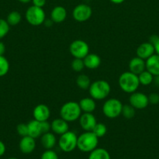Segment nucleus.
<instances>
[{
  "mask_svg": "<svg viewBox=\"0 0 159 159\" xmlns=\"http://www.w3.org/2000/svg\"><path fill=\"white\" fill-rule=\"evenodd\" d=\"M146 70L154 76L159 75V55L157 54L152 56L145 61Z\"/></svg>",
  "mask_w": 159,
  "mask_h": 159,
  "instance_id": "nucleus-17",
  "label": "nucleus"
},
{
  "mask_svg": "<svg viewBox=\"0 0 159 159\" xmlns=\"http://www.w3.org/2000/svg\"><path fill=\"white\" fill-rule=\"evenodd\" d=\"M118 85L124 93H131L137 90L140 85L138 75L131 71H125L118 78Z\"/></svg>",
  "mask_w": 159,
  "mask_h": 159,
  "instance_id": "nucleus-1",
  "label": "nucleus"
},
{
  "mask_svg": "<svg viewBox=\"0 0 159 159\" xmlns=\"http://www.w3.org/2000/svg\"><path fill=\"white\" fill-rule=\"evenodd\" d=\"M41 127H42V131H43V134L47 133V132H49L50 130H51V124H50L49 122H48V120L42 121Z\"/></svg>",
  "mask_w": 159,
  "mask_h": 159,
  "instance_id": "nucleus-35",
  "label": "nucleus"
},
{
  "mask_svg": "<svg viewBox=\"0 0 159 159\" xmlns=\"http://www.w3.org/2000/svg\"><path fill=\"white\" fill-rule=\"evenodd\" d=\"M56 138L53 132H47L41 136V144L46 150L52 149L55 146Z\"/></svg>",
  "mask_w": 159,
  "mask_h": 159,
  "instance_id": "nucleus-20",
  "label": "nucleus"
},
{
  "mask_svg": "<svg viewBox=\"0 0 159 159\" xmlns=\"http://www.w3.org/2000/svg\"><path fill=\"white\" fill-rule=\"evenodd\" d=\"M33 6H37V7L43 8L46 4V0H32Z\"/></svg>",
  "mask_w": 159,
  "mask_h": 159,
  "instance_id": "nucleus-36",
  "label": "nucleus"
},
{
  "mask_svg": "<svg viewBox=\"0 0 159 159\" xmlns=\"http://www.w3.org/2000/svg\"><path fill=\"white\" fill-rule=\"evenodd\" d=\"M98 138L92 131H85L77 138V148L82 152H91L98 148Z\"/></svg>",
  "mask_w": 159,
  "mask_h": 159,
  "instance_id": "nucleus-4",
  "label": "nucleus"
},
{
  "mask_svg": "<svg viewBox=\"0 0 159 159\" xmlns=\"http://www.w3.org/2000/svg\"><path fill=\"white\" fill-rule=\"evenodd\" d=\"M9 70V61L3 55H0V77L5 76Z\"/></svg>",
  "mask_w": 159,
  "mask_h": 159,
  "instance_id": "nucleus-29",
  "label": "nucleus"
},
{
  "mask_svg": "<svg viewBox=\"0 0 159 159\" xmlns=\"http://www.w3.org/2000/svg\"><path fill=\"white\" fill-rule=\"evenodd\" d=\"M21 14L17 11H12L9 12L6 18V21L9 23V26H17L21 21Z\"/></svg>",
  "mask_w": 159,
  "mask_h": 159,
  "instance_id": "nucleus-26",
  "label": "nucleus"
},
{
  "mask_svg": "<svg viewBox=\"0 0 159 159\" xmlns=\"http://www.w3.org/2000/svg\"><path fill=\"white\" fill-rule=\"evenodd\" d=\"M80 107L84 113H93L96 109V103L93 98H83L79 102Z\"/></svg>",
  "mask_w": 159,
  "mask_h": 159,
  "instance_id": "nucleus-22",
  "label": "nucleus"
},
{
  "mask_svg": "<svg viewBox=\"0 0 159 159\" xmlns=\"http://www.w3.org/2000/svg\"><path fill=\"white\" fill-rule=\"evenodd\" d=\"M129 104L132 106L136 110H143L146 108L149 104L148 96L144 93L137 91L131 93L129 98Z\"/></svg>",
  "mask_w": 159,
  "mask_h": 159,
  "instance_id": "nucleus-10",
  "label": "nucleus"
},
{
  "mask_svg": "<svg viewBox=\"0 0 159 159\" xmlns=\"http://www.w3.org/2000/svg\"><path fill=\"white\" fill-rule=\"evenodd\" d=\"M18 2H20V3H23V4H26V3H29L30 2H31L32 0H17Z\"/></svg>",
  "mask_w": 159,
  "mask_h": 159,
  "instance_id": "nucleus-44",
  "label": "nucleus"
},
{
  "mask_svg": "<svg viewBox=\"0 0 159 159\" xmlns=\"http://www.w3.org/2000/svg\"><path fill=\"white\" fill-rule=\"evenodd\" d=\"M9 24L6 20L0 19V40L4 38L9 31Z\"/></svg>",
  "mask_w": 159,
  "mask_h": 159,
  "instance_id": "nucleus-30",
  "label": "nucleus"
},
{
  "mask_svg": "<svg viewBox=\"0 0 159 159\" xmlns=\"http://www.w3.org/2000/svg\"><path fill=\"white\" fill-rule=\"evenodd\" d=\"M148 100H149V103L152 105L159 103V95L157 93H151L148 96Z\"/></svg>",
  "mask_w": 159,
  "mask_h": 159,
  "instance_id": "nucleus-34",
  "label": "nucleus"
},
{
  "mask_svg": "<svg viewBox=\"0 0 159 159\" xmlns=\"http://www.w3.org/2000/svg\"><path fill=\"white\" fill-rule=\"evenodd\" d=\"M90 97L94 100H103L109 96L111 86L104 80H97L90 84L88 89Z\"/></svg>",
  "mask_w": 159,
  "mask_h": 159,
  "instance_id": "nucleus-3",
  "label": "nucleus"
},
{
  "mask_svg": "<svg viewBox=\"0 0 159 159\" xmlns=\"http://www.w3.org/2000/svg\"><path fill=\"white\" fill-rule=\"evenodd\" d=\"M154 50H155V53L159 55V39L157 40V41L154 43Z\"/></svg>",
  "mask_w": 159,
  "mask_h": 159,
  "instance_id": "nucleus-40",
  "label": "nucleus"
},
{
  "mask_svg": "<svg viewBox=\"0 0 159 159\" xmlns=\"http://www.w3.org/2000/svg\"><path fill=\"white\" fill-rule=\"evenodd\" d=\"M6 152V145L2 141H0V157L2 156Z\"/></svg>",
  "mask_w": 159,
  "mask_h": 159,
  "instance_id": "nucleus-37",
  "label": "nucleus"
},
{
  "mask_svg": "<svg viewBox=\"0 0 159 159\" xmlns=\"http://www.w3.org/2000/svg\"><path fill=\"white\" fill-rule=\"evenodd\" d=\"M109 1L114 4H121V3L124 2L125 0H109Z\"/></svg>",
  "mask_w": 159,
  "mask_h": 159,
  "instance_id": "nucleus-41",
  "label": "nucleus"
},
{
  "mask_svg": "<svg viewBox=\"0 0 159 159\" xmlns=\"http://www.w3.org/2000/svg\"><path fill=\"white\" fill-rule=\"evenodd\" d=\"M129 71L132 72L138 75L139 74L146 70V64L145 60L140 58L139 57H135L129 61Z\"/></svg>",
  "mask_w": 159,
  "mask_h": 159,
  "instance_id": "nucleus-16",
  "label": "nucleus"
},
{
  "mask_svg": "<svg viewBox=\"0 0 159 159\" xmlns=\"http://www.w3.org/2000/svg\"><path fill=\"white\" fill-rule=\"evenodd\" d=\"M41 159H59L58 155L55 152L50 149V150H46L42 153Z\"/></svg>",
  "mask_w": 159,
  "mask_h": 159,
  "instance_id": "nucleus-33",
  "label": "nucleus"
},
{
  "mask_svg": "<svg viewBox=\"0 0 159 159\" xmlns=\"http://www.w3.org/2000/svg\"><path fill=\"white\" fill-rule=\"evenodd\" d=\"M25 17L28 23L34 26H41L45 20V12L43 8L31 6L26 9Z\"/></svg>",
  "mask_w": 159,
  "mask_h": 159,
  "instance_id": "nucleus-7",
  "label": "nucleus"
},
{
  "mask_svg": "<svg viewBox=\"0 0 159 159\" xmlns=\"http://www.w3.org/2000/svg\"><path fill=\"white\" fill-rule=\"evenodd\" d=\"M136 114V109L130 104H126L123 106L121 115L126 119H132L134 117Z\"/></svg>",
  "mask_w": 159,
  "mask_h": 159,
  "instance_id": "nucleus-27",
  "label": "nucleus"
},
{
  "mask_svg": "<svg viewBox=\"0 0 159 159\" xmlns=\"http://www.w3.org/2000/svg\"><path fill=\"white\" fill-rule=\"evenodd\" d=\"M44 23H45V26H51V25H52L53 21L51 20H45V22H44Z\"/></svg>",
  "mask_w": 159,
  "mask_h": 159,
  "instance_id": "nucleus-42",
  "label": "nucleus"
},
{
  "mask_svg": "<svg viewBox=\"0 0 159 159\" xmlns=\"http://www.w3.org/2000/svg\"><path fill=\"white\" fill-rule=\"evenodd\" d=\"M154 83L156 84V85H158V86H159V75L154 76Z\"/></svg>",
  "mask_w": 159,
  "mask_h": 159,
  "instance_id": "nucleus-43",
  "label": "nucleus"
},
{
  "mask_svg": "<svg viewBox=\"0 0 159 159\" xmlns=\"http://www.w3.org/2000/svg\"><path fill=\"white\" fill-rule=\"evenodd\" d=\"M88 159H111L108 152L104 148H97L90 152Z\"/></svg>",
  "mask_w": 159,
  "mask_h": 159,
  "instance_id": "nucleus-23",
  "label": "nucleus"
},
{
  "mask_svg": "<svg viewBox=\"0 0 159 159\" xmlns=\"http://www.w3.org/2000/svg\"><path fill=\"white\" fill-rule=\"evenodd\" d=\"M76 82V85H77L80 89L84 90L88 89L90 84H91L90 78H89L87 75H84V74H81L77 76Z\"/></svg>",
  "mask_w": 159,
  "mask_h": 159,
  "instance_id": "nucleus-25",
  "label": "nucleus"
},
{
  "mask_svg": "<svg viewBox=\"0 0 159 159\" xmlns=\"http://www.w3.org/2000/svg\"><path fill=\"white\" fill-rule=\"evenodd\" d=\"M8 159H18V158H8Z\"/></svg>",
  "mask_w": 159,
  "mask_h": 159,
  "instance_id": "nucleus-45",
  "label": "nucleus"
},
{
  "mask_svg": "<svg viewBox=\"0 0 159 159\" xmlns=\"http://www.w3.org/2000/svg\"><path fill=\"white\" fill-rule=\"evenodd\" d=\"M6 52V46L2 42L0 41V55H3Z\"/></svg>",
  "mask_w": 159,
  "mask_h": 159,
  "instance_id": "nucleus-39",
  "label": "nucleus"
},
{
  "mask_svg": "<svg viewBox=\"0 0 159 159\" xmlns=\"http://www.w3.org/2000/svg\"><path fill=\"white\" fill-rule=\"evenodd\" d=\"M84 63L85 68L88 69H96L101 65V57L96 54L89 53L84 59Z\"/></svg>",
  "mask_w": 159,
  "mask_h": 159,
  "instance_id": "nucleus-21",
  "label": "nucleus"
},
{
  "mask_svg": "<svg viewBox=\"0 0 159 159\" xmlns=\"http://www.w3.org/2000/svg\"><path fill=\"white\" fill-rule=\"evenodd\" d=\"M154 53H155L154 46L150 42H145V43L140 44L138 48H137V51H136L137 57H140L145 61L149 58L153 54H154Z\"/></svg>",
  "mask_w": 159,
  "mask_h": 159,
  "instance_id": "nucleus-13",
  "label": "nucleus"
},
{
  "mask_svg": "<svg viewBox=\"0 0 159 159\" xmlns=\"http://www.w3.org/2000/svg\"><path fill=\"white\" fill-rule=\"evenodd\" d=\"M67 16V11L63 6H58L52 9L51 12V20L53 23H60L65 20Z\"/></svg>",
  "mask_w": 159,
  "mask_h": 159,
  "instance_id": "nucleus-18",
  "label": "nucleus"
},
{
  "mask_svg": "<svg viewBox=\"0 0 159 159\" xmlns=\"http://www.w3.org/2000/svg\"><path fill=\"white\" fill-rule=\"evenodd\" d=\"M77 138L76 134L73 131L68 130L60 135L58 144L61 150L64 152H72L77 148Z\"/></svg>",
  "mask_w": 159,
  "mask_h": 159,
  "instance_id": "nucleus-6",
  "label": "nucleus"
},
{
  "mask_svg": "<svg viewBox=\"0 0 159 159\" xmlns=\"http://www.w3.org/2000/svg\"><path fill=\"white\" fill-rule=\"evenodd\" d=\"M70 52L74 58L84 59L89 54V46L83 40H76L70 45Z\"/></svg>",
  "mask_w": 159,
  "mask_h": 159,
  "instance_id": "nucleus-8",
  "label": "nucleus"
},
{
  "mask_svg": "<svg viewBox=\"0 0 159 159\" xmlns=\"http://www.w3.org/2000/svg\"><path fill=\"white\" fill-rule=\"evenodd\" d=\"M71 68L73 71H76V72H80L85 68L84 60L80 58H74V60L71 63Z\"/></svg>",
  "mask_w": 159,
  "mask_h": 159,
  "instance_id": "nucleus-31",
  "label": "nucleus"
},
{
  "mask_svg": "<svg viewBox=\"0 0 159 159\" xmlns=\"http://www.w3.org/2000/svg\"><path fill=\"white\" fill-rule=\"evenodd\" d=\"M123 106V104L118 99L111 98L104 102L102 107V112L107 118L115 119L121 115Z\"/></svg>",
  "mask_w": 159,
  "mask_h": 159,
  "instance_id": "nucleus-5",
  "label": "nucleus"
},
{
  "mask_svg": "<svg viewBox=\"0 0 159 159\" xmlns=\"http://www.w3.org/2000/svg\"><path fill=\"white\" fill-rule=\"evenodd\" d=\"M81 110L79 102L70 101L66 102L61 107L59 114L61 118L65 120L67 122H73L79 120L81 116Z\"/></svg>",
  "mask_w": 159,
  "mask_h": 159,
  "instance_id": "nucleus-2",
  "label": "nucleus"
},
{
  "mask_svg": "<svg viewBox=\"0 0 159 159\" xmlns=\"http://www.w3.org/2000/svg\"><path fill=\"white\" fill-rule=\"evenodd\" d=\"M138 79L140 85H149L154 81V75L148 71L144 70L140 74L138 75Z\"/></svg>",
  "mask_w": 159,
  "mask_h": 159,
  "instance_id": "nucleus-24",
  "label": "nucleus"
},
{
  "mask_svg": "<svg viewBox=\"0 0 159 159\" xmlns=\"http://www.w3.org/2000/svg\"><path fill=\"white\" fill-rule=\"evenodd\" d=\"M19 148L22 153L26 155L32 153L36 148L35 139L29 135L23 137L19 144Z\"/></svg>",
  "mask_w": 159,
  "mask_h": 159,
  "instance_id": "nucleus-14",
  "label": "nucleus"
},
{
  "mask_svg": "<svg viewBox=\"0 0 159 159\" xmlns=\"http://www.w3.org/2000/svg\"><path fill=\"white\" fill-rule=\"evenodd\" d=\"M28 127V135L34 139L37 138H40L42 134H43V131H42L41 127V122L37 121L36 120H32L27 124Z\"/></svg>",
  "mask_w": 159,
  "mask_h": 159,
  "instance_id": "nucleus-19",
  "label": "nucleus"
},
{
  "mask_svg": "<svg viewBox=\"0 0 159 159\" xmlns=\"http://www.w3.org/2000/svg\"><path fill=\"white\" fill-rule=\"evenodd\" d=\"M51 112L49 107L45 104H38L33 110V117L37 121H46L49 119Z\"/></svg>",
  "mask_w": 159,
  "mask_h": 159,
  "instance_id": "nucleus-12",
  "label": "nucleus"
},
{
  "mask_svg": "<svg viewBox=\"0 0 159 159\" xmlns=\"http://www.w3.org/2000/svg\"><path fill=\"white\" fill-rule=\"evenodd\" d=\"M51 130L55 134L62 135L69 130V124L62 118H57L51 123Z\"/></svg>",
  "mask_w": 159,
  "mask_h": 159,
  "instance_id": "nucleus-15",
  "label": "nucleus"
},
{
  "mask_svg": "<svg viewBox=\"0 0 159 159\" xmlns=\"http://www.w3.org/2000/svg\"><path fill=\"white\" fill-rule=\"evenodd\" d=\"M159 39V37L157 35H152L151 37H150V43H152L153 45L157 41V40Z\"/></svg>",
  "mask_w": 159,
  "mask_h": 159,
  "instance_id": "nucleus-38",
  "label": "nucleus"
},
{
  "mask_svg": "<svg viewBox=\"0 0 159 159\" xmlns=\"http://www.w3.org/2000/svg\"><path fill=\"white\" fill-rule=\"evenodd\" d=\"M92 16V9L87 4H79L73 9V17L77 22H85L88 20Z\"/></svg>",
  "mask_w": 159,
  "mask_h": 159,
  "instance_id": "nucleus-9",
  "label": "nucleus"
},
{
  "mask_svg": "<svg viewBox=\"0 0 159 159\" xmlns=\"http://www.w3.org/2000/svg\"><path fill=\"white\" fill-rule=\"evenodd\" d=\"M94 134L98 137V138H102L107 133V127L102 123H97L96 125L94 127L93 130H92Z\"/></svg>",
  "mask_w": 159,
  "mask_h": 159,
  "instance_id": "nucleus-28",
  "label": "nucleus"
},
{
  "mask_svg": "<svg viewBox=\"0 0 159 159\" xmlns=\"http://www.w3.org/2000/svg\"><path fill=\"white\" fill-rule=\"evenodd\" d=\"M17 134L20 135L21 138L25 136H27L28 135V127H27V124H19L17 127Z\"/></svg>",
  "mask_w": 159,
  "mask_h": 159,
  "instance_id": "nucleus-32",
  "label": "nucleus"
},
{
  "mask_svg": "<svg viewBox=\"0 0 159 159\" xmlns=\"http://www.w3.org/2000/svg\"><path fill=\"white\" fill-rule=\"evenodd\" d=\"M80 125L84 131H92L96 125L97 120L92 113H84L79 118Z\"/></svg>",
  "mask_w": 159,
  "mask_h": 159,
  "instance_id": "nucleus-11",
  "label": "nucleus"
}]
</instances>
